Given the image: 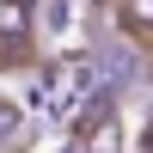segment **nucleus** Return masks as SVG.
<instances>
[{
	"mask_svg": "<svg viewBox=\"0 0 153 153\" xmlns=\"http://www.w3.org/2000/svg\"><path fill=\"white\" fill-rule=\"evenodd\" d=\"M117 19L129 25V31L153 37V0H117Z\"/></svg>",
	"mask_w": 153,
	"mask_h": 153,
	"instance_id": "3",
	"label": "nucleus"
},
{
	"mask_svg": "<svg viewBox=\"0 0 153 153\" xmlns=\"http://www.w3.org/2000/svg\"><path fill=\"white\" fill-rule=\"evenodd\" d=\"M43 31V0H0V49H6V68L31 61V37Z\"/></svg>",
	"mask_w": 153,
	"mask_h": 153,
	"instance_id": "2",
	"label": "nucleus"
},
{
	"mask_svg": "<svg viewBox=\"0 0 153 153\" xmlns=\"http://www.w3.org/2000/svg\"><path fill=\"white\" fill-rule=\"evenodd\" d=\"M74 141L80 153H123V117L110 92H86V104L74 110Z\"/></svg>",
	"mask_w": 153,
	"mask_h": 153,
	"instance_id": "1",
	"label": "nucleus"
}]
</instances>
